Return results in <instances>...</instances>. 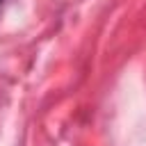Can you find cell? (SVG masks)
Masks as SVG:
<instances>
[{"instance_id":"6da1fadb","label":"cell","mask_w":146,"mask_h":146,"mask_svg":"<svg viewBox=\"0 0 146 146\" xmlns=\"http://www.w3.org/2000/svg\"><path fill=\"white\" fill-rule=\"evenodd\" d=\"M0 2H2V0H0Z\"/></svg>"}]
</instances>
